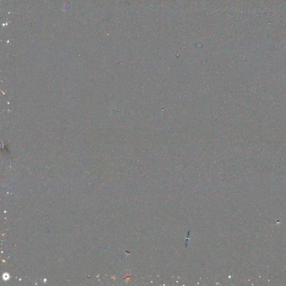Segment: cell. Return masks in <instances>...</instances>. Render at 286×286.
Here are the masks:
<instances>
[{
    "label": "cell",
    "mask_w": 286,
    "mask_h": 286,
    "mask_svg": "<svg viewBox=\"0 0 286 286\" xmlns=\"http://www.w3.org/2000/svg\"><path fill=\"white\" fill-rule=\"evenodd\" d=\"M10 278V276L8 274H4V276H3V278H4V280H7V279H9Z\"/></svg>",
    "instance_id": "6da1fadb"
}]
</instances>
